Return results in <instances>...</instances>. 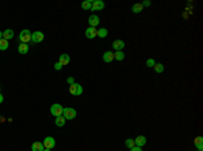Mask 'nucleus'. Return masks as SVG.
<instances>
[{"label":"nucleus","instance_id":"nucleus-1","mask_svg":"<svg viewBox=\"0 0 203 151\" xmlns=\"http://www.w3.org/2000/svg\"><path fill=\"white\" fill-rule=\"evenodd\" d=\"M63 112H64V107L61 104H53L50 107V113L53 116H56V117L63 116Z\"/></svg>","mask_w":203,"mask_h":151},{"label":"nucleus","instance_id":"nucleus-2","mask_svg":"<svg viewBox=\"0 0 203 151\" xmlns=\"http://www.w3.org/2000/svg\"><path fill=\"white\" fill-rule=\"evenodd\" d=\"M31 35L33 32L30 30H22V32L19 34V39L22 43H29L31 42Z\"/></svg>","mask_w":203,"mask_h":151},{"label":"nucleus","instance_id":"nucleus-3","mask_svg":"<svg viewBox=\"0 0 203 151\" xmlns=\"http://www.w3.org/2000/svg\"><path fill=\"white\" fill-rule=\"evenodd\" d=\"M69 93L72 94V96H80L83 93V86L80 85V84H72V85H69Z\"/></svg>","mask_w":203,"mask_h":151},{"label":"nucleus","instance_id":"nucleus-4","mask_svg":"<svg viewBox=\"0 0 203 151\" xmlns=\"http://www.w3.org/2000/svg\"><path fill=\"white\" fill-rule=\"evenodd\" d=\"M63 116L65 117V120H72L76 117V111L73 108H64Z\"/></svg>","mask_w":203,"mask_h":151},{"label":"nucleus","instance_id":"nucleus-5","mask_svg":"<svg viewBox=\"0 0 203 151\" xmlns=\"http://www.w3.org/2000/svg\"><path fill=\"white\" fill-rule=\"evenodd\" d=\"M54 146H56L54 138H51V136H46V138L43 139V147H45V148L51 150V148H54Z\"/></svg>","mask_w":203,"mask_h":151},{"label":"nucleus","instance_id":"nucleus-6","mask_svg":"<svg viewBox=\"0 0 203 151\" xmlns=\"http://www.w3.org/2000/svg\"><path fill=\"white\" fill-rule=\"evenodd\" d=\"M43 32H41V31H34L33 32V35H31V41L34 43H41L43 41Z\"/></svg>","mask_w":203,"mask_h":151},{"label":"nucleus","instance_id":"nucleus-7","mask_svg":"<svg viewBox=\"0 0 203 151\" xmlns=\"http://www.w3.org/2000/svg\"><path fill=\"white\" fill-rule=\"evenodd\" d=\"M86 37L88 39H94L98 37V28H95V27H88L86 30Z\"/></svg>","mask_w":203,"mask_h":151},{"label":"nucleus","instance_id":"nucleus-8","mask_svg":"<svg viewBox=\"0 0 203 151\" xmlns=\"http://www.w3.org/2000/svg\"><path fill=\"white\" fill-rule=\"evenodd\" d=\"M103 8H104V3H103L101 0H95V1H92V7H91L92 11H101Z\"/></svg>","mask_w":203,"mask_h":151},{"label":"nucleus","instance_id":"nucleus-9","mask_svg":"<svg viewBox=\"0 0 203 151\" xmlns=\"http://www.w3.org/2000/svg\"><path fill=\"white\" fill-rule=\"evenodd\" d=\"M88 23H90V27H95V28H96V26L100 23V19H99L98 15H91L90 18H88Z\"/></svg>","mask_w":203,"mask_h":151},{"label":"nucleus","instance_id":"nucleus-10","mask_svg":"<svg viewBox=\"0 0 203 151\" xmlns=\"http://www.w3.org/2000/svg\"><path fill=\"white\" fill-rule=\"evenodd\" d=\"M113 47L115 49V51H122V49L125 47V42L123 41H114L113 42Z\"/></svg>","mask_w":203,"mask_h":151},{"label":"nucleus","instance_id":"nucleus-11","mask_svg":"<svg viewBox=\"0 0 203 151\" xmlns=\"http://www.w3.org/2000/svg\"><path fill=\"white\" fill-rule=\"evenodd\" d=\"M134 143H136V146H138V147H142L144 144H146V138L145 136H137L136 139H134Z\"/></svg>","mask_w":203,"mask_h":151},{"label":"nucleus","instance_id":"nucleus-12","mask_svg":"<svg viewBox=\"0 0 203 151\" xmlns=\"http://www.w3.org/2000/svg\"><path fill=\"white\" fill-rule=\"evenodd\" d=\"M58 62L63 66L64 65H68V63L70 62V57L68 54H61V55H60V58H58Z\"/></svg>","mask_w":203,"mask_h":151},{"label":"nucleus","instance_id":"nucleus-13","mask_svg":"<svg viewBox=\"0 0 203 151\" xmlns=\"http://www.w3.org/2000/svg\"><path fill=\"white\" fill-rule=\"evenodd\" d=\"M194 143H195L196 148H198L199 151L203 150V138H202V136H196L195 140H194Z\"/></svg>","mask_w":203,"mask_h":151},{"label":"nucleus","instance_id":"nucleus-14","mask_svg":"<svg viewBox=\"0 0 203 151\" xmlns=\"http://www.w3.org/2000/svg\"><path fill=\"white\" fill-rule=\"evenodd\" d=\"M113 59H114V53H113V51H106L104 54H103V61L107 62V63L111 62Z\"/></svg>","mask_w":203,"mask_h":151},{"label":"nucleus","instance_id":"nucleus-15","mask_svg":"<svg viewBox=\"0 0 203 151\" xmlns=\"http://www.w3.org/2000/svg\"><path fill=\"white\" fill-rule=\"evenodd\" d=\"M18 51H19L20 54H27L29 53V45L27 43H20L19 46H18Z\"/></svg>","mask_w":203,"mask_h":151},{"label":"nucleus","instance_id":"nucleus-16","mask_svg":"<svg viewBox=\"0 0 203 151\" xmlns=\"http://www.w3.org/2000/svg\"><path fill=\"white\" fill-rule=\"evenodd\" d=\"M43 143H41V142H34V143L31 144V151H43Z\"/></svg>","mask_w":203,"mask_h":151},{"label":"nucleus","instance_id":"nucleus-17","mask_svg":"<svg viewBox=\"0 0 203 151\" xmlns=\"http://www.w3.org/2000/svg\"><path fill=\"white\" fill-rule=\"evenodd\" d=\"M14 38V31L12 30H6V31H3V39H6V41H10V39H12Z\"/></svg>","mask_w":203,"mask_h":151},{"label":"nucleus","instance_id":"nucleus-18","mask_svg":"<svg viewBox=\"0 0 203 151\" xmlns=\"http://www.w3.org/2000/svg\"><path fill=\"white\" fill-rule=\"evenodd\" d=\"M144 10V7L141 6V3H137V4H134L133 7H131V11L134 12V14H138V12H141Z\"/></svg>","mask_w":203,"mask_h":151},{"label":"nucleus","instance_id":"nucleus-19","mask_svg":"<svg viewBox=\"0 0 203 151\" xmlns=\"http://www.w3.org/2000/svg\"><path fill=\"white\" fill-rule=\"evenodd\" d=\"M64 124H65V117L64 116L56 117V125H57V127H63Z\"/></svg>","mask_w":203,"mask_h":151},{"label":"nucleus","instance_id":"nucleus-20","mask_svg":"<svg viewBox=\"0 0 203 151\" xmlns=\"http://www.w3.org/2000/svg\"><path fill=\"white\" fill-rule=\"evenodd\" d=\"M123 58H125V53H123V51H115V53H114V59L122 61Z\"/></svg>","mask_w":203,"mask_h":151},{"label":"nucleus","instance_id":"nucleus-21","mask_svg":"<svg viewBox=\"0 0 203 151\" xmlns=\"http://www.w3.org/2000/svg\"><path fill=\"white\" fill-rule=\"evenodd\" d=\"M91 7H92V1H90V0H86V1H83L81 3V8L83 10H91Z\"/></svg>","mask_w":203,"mask_h":151},{"label":"nucleus","instance_id":"nucleus-22","mask_svg":"<svg viewBox=\"0 0 203 151\" xmlns=\"http://www.w3.org/2000/svg\"><path fill=\"white\" fill-rule=\"evenodd\" d=\"M107 34H108L107 28H99V30H98V37H99V38H106Z\"/></svg>","mask_w":203,"mask_h":151},{"label":"nucleus","instance_id":"nucleus-23","mask_svg":"<svg viewBox=\"0 0 203 151\" xmlns=\"http://www.w3.org/2000/svg\"><path fill=\"white\" fill-rule=\"evenodd\" d=\"M153 68H154V72H156V73H163V72H164V65H163V63H156Z\"/></svg>","mask_w":203,"mask_h":151},{"label":"nucleus","instance_id":"nucleus-24","mask_svg":"<svg viewBox=\"0 0 203 151\" xmlns=\"http://www.w3.org/2000/svg\"><path fill=\"white\" fill-rule=\"evenodd\" d=\"M8 49V41L0 39V50H7Z\"/></svg>","mask_w":203,"mask_h":151},{"label":"nucleus","instance_id":"nucleus-25","mask_svg":"<svg viewBox=\"0 0 203 151\" xmlns=\"http://www.w3.org/2000/svg\"><path fill=\"white\" fill-rule=\"evenodd\" d=\"M134 146H136V143H134V139H126V147L127 148H133Z\"/></svg>","mask_w":203,"mask_h":151},{"label":"nucleus","instance_id":"nucleus-26","mask_svg":"<svg viewBox=\"0 0 203 151\" xmlns=\"http://www.w3.org/2000/svg\"><path fill=\"white\" fill-rule=\"evenodd\" d=\"M154 65H156V61L153 58H149L148 61H146V66H148V68H153Z\"/></svg>","mask_w":203,"mask_h":151},{"label":"nucleus","instance_id":"nucleus-27","mask_svg":"<svg viewBox=\"0 0 203 151\" xmlns=\"http://www.w3.org/2000/svg\"><path fill=\"white\" fill-rule=\"evenodd\" d=\"M54 69L56 70H61L63 69V65H61L60 62H57V63H54Z\"/></svg>","mask_w":203,"mask_h":151},{"label":"nucleus","instance_id":"nucleus-28","mask_svg":"<svg viewBox=\"0 0 203 151\" xmlns=\"http://www.w3.org/2000/svg\"><path fill=\"white\" fill-rule=\"evenodd\" d=\"M67 82L69 84V85H72V84H74V78H73V77H68Z\"/></svg>","mask_w":203,"mask_h":151},{"label":"nucleus","instance_id":"nucleus-29","mask_svg":"<svg viewBox=\"0 0 203 151\" xmlns=\"http://www.w3.org/2000/svg\"><path fill=\"white\" fill-rule=\"evenodd\" d=\"M130 151H142V147H138V146H134L133 148H130Z\"/></svg>","mask_w":203,"mask_h":151},{"label":"nucleus","instance_id":"nucleus-30","mask_svg":"<svg viewBox=\"0 0 203 151\" xmlns=\"http://www.w3.org/2000/svg\"><path fill=\"white\" fill-rule=\"evenodd\" d=\"M141 6H142V7H149V6H150V1H148V0H146V1H144V3L141 4Z\"/></svg>","mask_w":203,"mask_h":151},{"label":"nucleus","instance_id":"nucleus-31","mask_svg":"<svg viewBox=\"0 0 203 151\" xmlns=\"http://www.w3.org/2000/svg\"><path fill=\"white\" fill-rule=\"evenodd\" d=\"M3 100H4V97L1 96V93H0V103H3Z\"/></svg>","mask_w":203,"mask_h":151},{"label":"nucleus","instance_id":"nucleus-32","mask_svg":"<svg viewBox=\"0 0 203 151\" xmlns=\"http://www.w3.org/2000/svg\"><path fill=\"white\" fill-rule=\"evenodd\" d=\"M0 39H3V31H0Z\"/></svg>","mask_w":203,"mask_h":151},{"label":"nucleus","instance_id":"nucleus-33","mask_svg":"<svg viewBox=\"0 0 203 151\" xmlns=\"http://www.w3.org/2000/svg\"><path fill=\"white\" fill-rule=\"evenodd\" d=\"M0 121H4V117L3 116H0Z\"/></svg>","mask_w":203,"mask_h":151},{"label":"nucleus","instance_id":"nucleus-34","mask_svg":"<svg viewBox=\"0 0 203 151\" xmlns=\"http://www.w3.org/2000/svg\"><path fill=\"white\" fill-rule=\"evenodd\" d=\"M43 151H50V150H47V148H43Z\"/></svg>","mask_w":203,"mask_h":151}]
</instances>
